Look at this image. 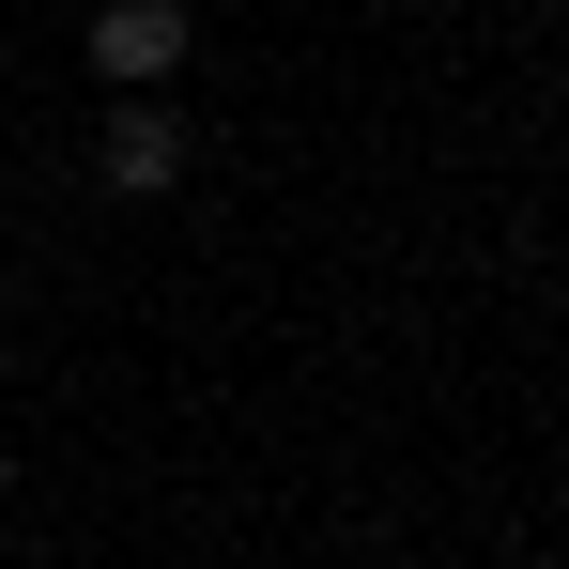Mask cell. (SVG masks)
Returning <instances> with one entry per match:
<instances>
[{
	"label": "cell",
	"mask_w": 569,
	"mask_h": 569,
	"mask_svg": "<svg viewBox=\"0 0 569 569\" xmlns=\"http://www.w3.org/2000/svg\"><path fill=\"white\" fill-rule=\"evenodd\" d=\"M78 62H93L108 93H170V78L200 62V16L186 0H108L93 31H78Z\"/></svg>",
	"instance_id": "cell-1"
},
{
	"label": "cell",
	"mask_w": 569,
	"mask_h": 569,
	"mask_svg": "<svg viewBox=\"0 0 569 569\" xmlns=\"http://www.w3.org/2000/svg\"><path fill=\"white\" fill-rule=\"evenodd\" d=\"M186 170H200V123L170 93H123V108H108V139H93V186L108 200H170Z\"/></svg>",
	"instance_id": "cell-2"
},
{
	"label": "cell",
	"mask_w": 569,
	"mask_h": 569,
	"mask_svg": "<svg viewBox=\"0 0 569 569\" xmlns=\"http://www.w3.org/2000/svg\"><path fill=\"white\" fill-rule=\"evenodd\" d=\"M0 492H16V447H0Z\"/></svg>",
	"instance_id": "cell-3"
},
{
	"label": "cell",
	"mask_w": 569,
	"mask_h": 569,
	"mask_svg": "<svg viewBox=\"0 0 569 569\" xmlns=\"http://www.w3.org/2000/svg\"><path fill=\"white\" fill-rule=\"evenodd\" d=\"M523 569H569V555H523Z\"/></svg>",
	"instance_id": "cell-4"
}]
</instances>
